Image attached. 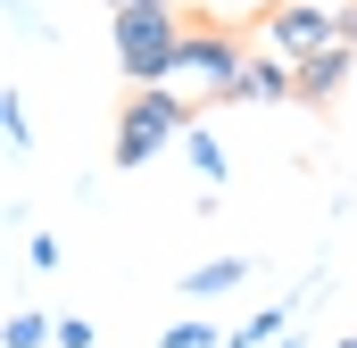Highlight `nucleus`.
<instances>
[{"instance_id": "nucleus-6", "label": "nucleus", "mask_w": 357, "mask_h": 348, "mask_svg": "<svg viewBox=\"0 0 357 348\" xmlns=\"http://www.w3.org/2000/svg\"><path fill=\"white\" fill-rule=\"evenodd\" d=\"M233 100H258V108H274V100H291V58H258V50H250V58H241V84H233Z\"/></svg>"}, {"instance_id": "nucleus-12", "label": "nucleus", "mask_w": 357, "mask_h": 348, "mask_svg": "<svg viewBox=\"0 0 357 348\" xmlns=\"http://www.w3.org/2000/svg\"><path fill=\"white\" fill-rule=\"evenodd\" d=\"M0 141H8V150H25V141H33V133H25V108H17V91H0Z\"/></svg>"}, {"instance_id": "nucleus-10", "label": "nucleus", "mask_w": 357, "mask_h": 348, "mask_svg": "<svg viewBox=\"0 0 357 348\" xmlns=\"http://www.w3.org/2000/svg\"><path fill=\"white\" fill-rule=\"evenodd\" d=\"M42 340H50V315H33V307L0 324V348H42Z\"/></svg>"}, {"instance_id": "nucleus-2", "label": "nucleus", "mask_w": 357, "mask_h": 348, "mask_svg": "<svg viewBox=\"0 0 357 348\" xmlns=\"http://www.w3.org/2000/svg\"><path fill=\"white\" fill-rule=\"evenodd\" d=\"M183 125H191V100H183L175 84H158V91H125L108 158H116V166H150L167 141H183Z\"/></svg>"}, {"instance_id": "nucleus-17", "label": "nucleus", "mask_w": 357, "mask_h": 348, "mask_svg": "<svg viewBox=\"0 0 357 348\" xmlns=\"http://www.w3.org/2000/svg\"><path fill=\"white\" fill-rule=\"evenodd\" d=\"M333 348H357V332H349V340H333Z\"/></svg>"}, {"instance_id": "nucleus-5", "label": "nucleus", "mask_w": 357, "mask_h": 348, "mask_svg": "<svg viewBox=\"0 0 357 348\" xmlns=\"http://www.w3.org/2000/svg\"><path fill=\"white\" fill-rule=\"evenodd\" d=\"M349 75H357V50H349V42H333V50H316V58L291 67V100H299V108H333Z\"/></svg>"}, {"instance_id": "nucleus-7", "label": "nucleus", "mask_w": 357, "mask_h": 348, "mask_svg": "<svg viewBox=\"0 0 357 348\" xmlns=\"http://www.w3.org/2000/svg\"><path fill=\"white\" fill-rule=\"evenodd\" d=\"M282 332H291V299H282V307H258L250 324H233V332H225V348H274Z\"/></svg>"}, {"instance_id": "nucleus-15", "label": "nucleus", "mask_w": 357, "mask_h": 348, "mask_svg": "<svg viewBox=\"0 0 357 348\" xmlns=\"http://www.w3.org/2000/svg\"><path fill=\"white\" fill-rule=\"evenodd\" d=\"M341 42L357 50V0H341Z\"/></svg>"}, {"instance_id": "nucleus-8", "label": "nucleus", "mask_w": 357, "mask_h": 348, "mask_svg": "<svg viewBox=\"0 0 357 348\" xmlns=\"http://www.w3.org/2000/svg\"><path fill=\"white\" fill-rule=\"evenodd\" d=\"M241 274H250V258H208V265L183 274V290H191V299H216V290H233Z\"/></svg>"}, {"instance_id": "nucleus-3", "label": "nucleus", "mask_w": 357, "mask_h": 348, "mask_svg": "<svg viewBox=\"0 0 357 348\" xmlns=\"http://www.w3.org/2000/svg\"><path fill=\"white\" fill-rule=\"evenodd\" d=\"M241 42L225 33V25H191L183 33V67H175V84L191 91V100H233V84H241Z\"/></svg>"}, {"instance_id": "nucleus-11", "label": "nucleus", "mask_w": 357, "mask_h": 348, "mask_svg": "<svg viewBox=\"0 0 357 348\" xmlns=\"http://www.w3.org/2000/svg\"><path fill=\"white\" fill-rule=\"evenodd\" d=\"M167 348H225L216 324H167Z\"/></svg>"}, {"instance_id": "nucleus-4", "label": "nucleus", "mask_w": 357, "mask_h": 348, "mask_svg": "<svg viewBox=\"0 0 357 348\" xmlns=\"http://www.w3.org/2000/svg\"><path fill=\"white\" fill-rule=\"evenodd\" d=\"M341 42V0H274L266 8V50L274 58H316V50H333Z\"/></svg>"}, {"instance_id": "nucleus-13", "label": "nucleus", "mask_w": 357, "mask_h": 348, "mask_svg": "<svg viewBox=\"0 0 357 348\" xmlns=\"http://www.w3.org/2000/svg\"><path fill=\"white\" fill-rule=\"evenodd\" d=\"M50 340H59V348H91V324H84V315H59Z\"/></svg>"}, {"instance_id": "nucleus-14", "label": "nucleus", "mask_w": 357, "mask_h": 348, "mask_svg": "<svg viewBox=\"0 0 357 348\" xmlns=\"http://www.w3.org/2000/svg\"><path fill=\"white\" fill-rule=\"evenodd\" d=\"M25 265H33V274H59V241H50V232H33V249H25Z\"/></svg>"}, {"instance_id": "nucleus-1", "label": "nucleus", "mask_w": 357, "mask_h": 348, "mask_svg": "<svg viewBox=\"0 0 357 348\" xmlns=\"http://www.w3.org/2000/svg\"><path fill=\"white\" fill-rule=\"evenodd\" d=\"M108 33H116V75H125L133 91L175 84L183 33H191L175 0H108Z\"/></svg>"}, {"instance_id": "nucleus-9", "label": "nucleus", "mask_w": 357, "mask_h": 348, "mask_svg": "<svg viewBox=\"0 0 357 348\" xmlns=\"http://www.w3.org/2000/svg\"><path fill=\"white\" fill-rule=\"evenodd\" d=\"M183 150H191V166H199V182H208V191H216V182H225V150H216V133H208V125H199V116H191V125H183Z\"/></svg>"}, {"instance_id": "nucleus-16", "label": "nucleus", "mask_w": 357, "mask_h": 348, "mask_svg": "<svg viewBox=\"0 0 357 348\" xmlns=\"http://www.w3.org/2000/svg\"><path fill=\"white\" fill-rule=\"evenodd\" d=\"M274 348H299V340H291V332H282V340H274Z\"/></svg>"}]
</instances>
